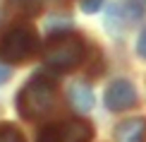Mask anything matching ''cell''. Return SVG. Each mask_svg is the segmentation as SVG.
<instances>
[{
    "label": "cell",
    "instance_id": "277c9868",
    "mask_svg": "<svg viewBox=\"0 0 146 142\" xmlns=\"http://www.w3.org/2000/svg\"><path fill=\"white\" fill-rule=\"evenodd\" d=\"M94 128L86 120H65L46 125L38 133L36 142H91Z\"/></svg>",
    "mask_w": 146,
    "mask_h": 142
},
{
    "label": "cell",
    "instance_id": "ba28073f",
    "mask_svg": "<svg viewBox=\"0 0 146 142\" xmlns=\"http://www.w3.org/2000/svg\"><path fill=\"white\" fill-rule=\"evenodd\" d=\"M67 94H70V101L77 111L86 113V111L94 108V92H91V87L86 82H72Z\"/></svg>",
    "mask_w": 146,
    "mask_h": 142
},
{
    "label": "cell",
    "instance_id": "30bf717a",
    "mask_svg": "<svg viewBox=\"0 0 146 142\" xmlns=\"http://www.w3.org/2000/svg\"><path fill=\"white\" fill-rule=\"evenodd\" d=\"M15 7H19L22 12H27V15H36V12L41 10V5H43V0H10Z\"/></svg>",
    "mask_w": 146,
    "mask_h": 142
},
{
    "label": "cell",
    "instance_id": "7a4b0ae2",
    "mask_svg": "<svg viewBox=\"0 0 146 142\" xmlns=\"http://www.w3.org/2000/svg\"><path fill=\"white\" fill-rule=\"evenodd\" d=\"M84 41L79 39L77 34H70V32H60L55 36H50V41L46 44V51H43V63L53 70H74V67L84 60Z\"/></svg>",
    "mask_w": 146,
    "mask_h": 142
},
{
    "label": "cell",
    "instance_id": "5b68a950",
    "mask_svg": "<svg viewBox=\"0 0 146 142\" xmlns=\"http://www.w3.org/2000/svg\"><path fill=\"white\" fill-rule=\"evenodd\" d=\"M141 17H144V5L139 0H117L106 12V27L113 34H120L129 29L132 24H137Z\"/></svg>",
    "mask_w": 146,
    "mask_h": 142
},
{
    "label": "cell",
    "instance_id": "3957f363",
    "mask_svg": "<svg viewBox=\"0 0 146 142\" xmlns=\"http://www.w3.org/2000/svg\"><path fill=\"white\" fill-rule=\"evenodd\" d=\"M38 48V34L29 24H15L0 41V60L5 63H24Z\"/></svg>",
    "mask_w": 146,
    "mask_h": 142
},
{
    "label": "cell",
    "instance_id": "7c38bea8",
    "mask_svg": "<svg viewBox=\"0 0 146 142\" xmlns=\"http://www.w3.org/2000/svg\"><path fill=\"white\" fill-rule=\"evenodd\" d=\"M137 53L146 60V29H144L141 34H139V41H137Z\"/></svg>",
    "mask_w": 146,
    "mask_h": 142
},
{
    "label": "cell",
    "instance_id": "8992f818",
    "mask_svg": "<svg viewBox=\"0 0 146 142\" xmlns=\"http://www.w3.org/2000/svg\"><path fill=\"white\" fill-rule=\"evenodd\" d=\"M137 104V89L127 79H115L106 89V106L110 111H125Z\"/></svg>",
    "mask_w": 146,
    "mask_h": 142
},
{
    "label": "cell",
    "instance_id": "4fadbf2b",
    "mask_svg": "<svg viewBox=\"0 0 146 142\" xmlns=\"http://www.w3.org/2000/svg\"><path fill=\"white\" fill-rule=\"evenodd\" d=\"M10 77V67H5V65H0V82H5V79Z\"/></svg>",
    "mask_w": 146,
    "mask_h": 142
},
{
    "label": "cell",
    "instance_id": "8fae6325",
    "mask_svg": "<svg viewBox=\"0 0 146 142\" xmlns=\"http://www.w3.org/2000/svg\"><path fill=\"white\" fill-rule=\"evenodd\" d=\"M103 5V0H79V7H82L86 15H94V12H98Z\"/></svg>",
    "mask_w": 146,
    "mask_h": 142
},
{
    "label": "cell",
    "instance_id": "6da1fadb",
    "mask_svg": "<svg viewBox=\"0 0 146 142\" xmlns=\"http://www.w3.org/2000/svg\"><path fill=\"white\" fill-rule=\"evenodd\" d=\"M55 108V79L34 75L17 96V111L27 120H38Z\"/></svg>",
    "mask_w": 146,
    "mask_h": 142
},
{
    "label": "cell",
    "instance_id": "52a82bcc",
    "mask_svg": "<svg viewBox=\"0 0 146 142\" xmlns=\"http://www.w3.org/2000/svg\"><path fill=\"white\" fill-rule=\"evenodd\" d=\"M115 142H146V118H129L115 130Z\"/></svg>",
    "mask_w": 146,
    "mask_h": 142
},
{
    "label": "cell",
    "instance_id": "9c48e42d",
    "mask_svg": "<svg viewBox=\"0 0 146 142\" xmlns=\"http://www.w3.org/2000/svg\"><path fill=\"white\" fill-rule=\"evenodd\" d=\"M0 142H27L22 130L12 123H0Z\"/></svg>",
    "mask_w": 146,
    "mask_h": 142
}]
</instances>
